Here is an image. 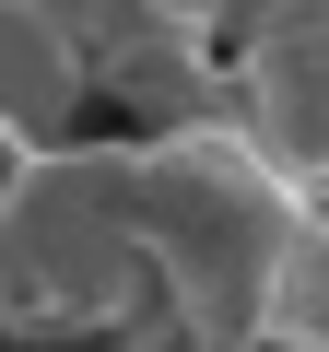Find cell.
Listing matches in <instances>:
<instances>
[{
    "mask_svg": "<svg viewBox=\"0 0 329 352\" xmlns=\"http://www.w3.org/2000/svg\"><path fill=\"white\" fill-rule=\"evenodd\" d=\"M141 317H164L141 270V141H71L36 164L0 235V329L24 352H59V340H129Z\"/></svg>",
    "mask_w": 329,
    "mask_h": 352,
    "instance_id": "1",
    "label": "cell"
},
{
    "mask_svg": "<svg viewBox=\"0 0 329 352\" xmlns=\"http://www.w3.org/2000/svg\"><path fill=\"white\" fill-rule=\"evenodd\" d=\"M224 106L329 200V12H270L224 47Z\"/></svg>",
    "mask_w": 329,
    "mask_h": 352,
    "instance_id": "2",
    "label": "cell"
},
{
    "mask_svg": "<svg viewBox=\"0 0 329 352\" xmlns=\"http://www.w3.org/2000/svg\"><path fill=\"white\" fill-rule=\"evenodd\" d=\"M83 94H94V59L71 12H0V129H24L36 153H71Z\"/></svg>",
    "mask_w": 329,
    "mask_h": 352,
    "instance_id": "3",
    "label": "cell"
},
{
    "mask_svg": "<svg viewBox=\"0 0 329 352\" xmlns=\"http://www.w3.org/2000/svg\"><path fill=\"white\" fill-rule=\"evenodd\" d=\"M12 352H24V340H12Z\"/></svg>",
    "mask_w": 329,
    "mask_h": 352,
    "instance_id": "6",
    "label": "cell"
},
{
    "mask_svg": "<svg viewBox=\"0 0 329 352\" xmlns=\"http://www.w3.org/2000/svg\"><path fill=\"white\" fill-rule=\"evenodd\" d=\"M36 164H47V153H36L24 129H0V235H12V212H24V188H36Z\"/></svg>",
    "mask_w": 329,
    "mask_h": 352,
    "instance_id": "5",
    "label": "cell"
},
{
    "mask_svg": "<svg viewBox=\"0 0 329 352\" xmlns=\"http://www.w3.org/2000/svg\"><path fill=\"white\" fill-rule=\"evenodd\" d=\"M282 352H329V258L306 270V294H294V317H282Z\"/></svg>",
    "mask_w": 329,
    "mask_h": 352,
    "instance_id": "4",
    "label": "cell"
}]
</instances>
